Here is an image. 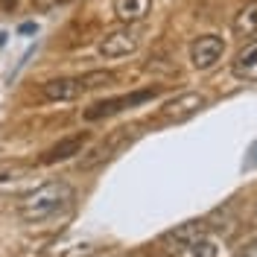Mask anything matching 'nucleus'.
<instances>
[{
    "label": "nucleus",
    "mask_w": 257,
    "mask_h": 257,
    "mask_svg": "<svg viewBox=\"0 0 257 257\" xmlns=\"http://www.w3.org/2000/svg\"><path fill=\"white\" fill-rule=\"evenodd\" d=\"M70 199H73V190H70L67 181H44V184L32 187L18 202V213H21L24 222L38 225L44 219H50V216H56L62 208H67Z\"/></svg>",
    "instance_id": "f257e3e1"
},
{
    "label": "nucleus",
    "mask_w": 257,
    "mask_h": 257,
    "mask_svg": "<svg viewBox=\"0 0 257 257\" xmlns=\"http://www.w3.org/2000/svg\"><path fill=\"white\" fill-rule=\"evenodd\" d=\"M205 237H208V222H202V219H190V222H181V225H176L173 231L161 234L158 242L164 245V251H184V248L199 245Z\"/></svg>",
    "instance_id": "f03ea898"
},
{
    "label": "nucleus",
    "mask_w": 257,
    "mask_h": 257,
    "mask_svg": "<svg viewBox=\"0 0 257 257\" xmlns=\"http://www.w3.org/2000/svg\"><path fill=\"white\" fill-rule=\"evenodd\" d=\"M205 105H208V96L205 94H199V91H184V94L173 96V99H167V102L161 105V117H164L167 123H184V120L196 117Z\"/></svg>",
    "instance_id": "7ed1b4c3"
},
{
    "label": "nucleus",
    "mask_w": 257,
    "mask_h": 257,
    "mask_svg": "<svg viewBox=\"0 0 257 257\" xmlns=\"http://www.w3.org/2000/svg\"><path fill=\"white\" fill-rule=\"evenodd\" d=\"M158 85L155 88H144V91H135V94H126V96H114V99H102V102H94L88 111H85V120H102V117H111V114L123 111V108H132L144 99H152L158 96Z\"/></svg>",
    "instance_id": "20e7f679"
},
{
    "label": "nucleus",
    "mask_w": 257,
    "mask_h": 257,
    "mask_svg": "<svg viewBox=\"0 0 257 257\" xmlns=\"http://www.w3.org/2000/svg\"><path fill=\"white\" fill-rule=\"evenodd\" d=\"M225 53V41L219 35H202V38H196L190 47V62L196 70H210L213 64L222 59Z\"/></svg>",
    "instance_id": "39448f33"
},
{
    "label": "nucleus",
    "mask_w": 257,
    "mask_h": 257,
    "mask_svg": "<svg viewBox=\"0 0 257 257\" xmlns=\"http://www.w3.org/2000/svg\"><path fill=\"white\" fill-rule=\"evenodd\" d=\"M138 50V35L132 30H117V32H108L102 41H99V56L105 59H123L128 53Z\"/></svg>",
    "instance_id": "423d86ee"
},
{
    "label": "nucleus",
    "mask_w": 257,
    "mask_h": 257,
    "mask_svg": "<svg viewBox=\"0 0 257 257\" xmlns=\"http://www.w3.org/2000/svg\"><path fill=\"white\" fill-rule=\"evenodd\" d=\"M126 141H132L128 128H120V132H114L108 141H102L99 146H94V149L88 152V158H82V170H91L94 164H99V161H105V158H111L114 152H120V146L126 144Z\"/></svg>",
    "instance_id": "0eeeda50"
},
{
    "label": "nucleus",
    "mask_w": 257,
    "mask_h": 257,
    "mask_svg": "<svg viewBox=\"0 0 257 257\" xmlns=\"http://www.w3.org/2000/svg\"><path fill=\"white\" fill-rule=\"evenodd\" d=\"M231 73H234L237 79L257 82V38L254 41H248V44L234 56V62H231Z\"/></svg>",
    "instance_id": "6e6552de"
},
{
    "label": "nucleus",
    "mask_w": 257,
    "mask_h": 257,
    "mask_svg": "<svg viewBox=\"0 0 257 257\" xmlns=\"http://www.w3.org/2000/svg\"><path fill=\"white\" fill-rule=\"evenodd\" d=\"M88 144V135H73V138H64L56 146H50L47 152L41 155V164H59V161H67L73 155H79L82 146Z\"/></svg>",
    "instance_id": "1a4fd4ad"
},
{
    "label": "nucleus",
    "mask_w": 257,
    "mask_h": 257,
    "mask_svg": "<svg viewBox=\"0 0 257 257\" xmlns=\"http://www.w3.org/2000/svg\"><path fill=\"white\" fill-rule=\"evenodd\" d=\"M79 94H82V85L73 76H59V79L44 82V96L53 99V102H70V99H76Z\"/></svg>",
    "instance_id": "9d476101"
},
{
    "label": "nucleus",
    "mask_w": 257,
    "mask_h": 257,
    "mask_svg": "<svg viewBox=\"0 0 257 257\" xmlns=\"http://www.w3.org/2000/svg\"><path fill=\"white\" fill-rule=\"evenodd\" d=\"M149 9H152V0H114V12L120 21H128V24H135V21H144L149 15Z\"/></svg>",
    "instance_id": "9b49d317"
},
{
    "label": "nucleus",
    "mask_w": 257,
    "mask_h": 257,
    "mask_svg": "<svg viewBox=\"0 0 257 257\" xmlns=\"http://www.w3.org/2000/svg\"><path fill=\"white\" fill-rule=\"evenodd\" d=\"M231 30H234V35H240V38L254 35L257 32V3H245V6H242L240 12L234 15Z\"/></svg>",
    "instance_id": "f8f14e48"
},
{
    "label": "nucleus",
    "mask_w": 257,
    "mask_h": 257,
    "mask_svg": "<svg viewBox=\"0 0 257 257\" xmlns=\"http://www.w3.org/2000/svg\"><path fill=\"white\" fill-rule=\"evenodd\" d=\"M82 85V91H94V88H105V85H114L117 76H114L111 70H88V73H82L76 76Z\"/></svg>",
    "instance_id": "ddd939ff"
},
{
    "label": "nucleus",
    "mask_w": 257,
    "mask_h": 257,
    "mask_svg": "<svg viewBox=\"0 0 257 257\" xmlns=\"http://www.w3.org/2000/svg\"><path fill=\"white\" fill-rule=\"evenodd\" d=\"M24 178H30L27 167H6V170H0V187H15Z\"/></svg>",
    "instance_id": "4468645a"
},
{
    "label": "nucleus",
    "mask_w": 257,
    "mask_h": 257,
    "mask_svg": "<svg viewBox=\"0 0 257 257\" xmlns=\"http://www.w3.org/2000/svg\"><path fill=\"white\" fill-rule=\"evenodd\" d=\"M245 170H257V141L248 146V152H245V164H242Z\"/></svg>",
    "instance_id": "2eb2a0df"
}]
</instances>
